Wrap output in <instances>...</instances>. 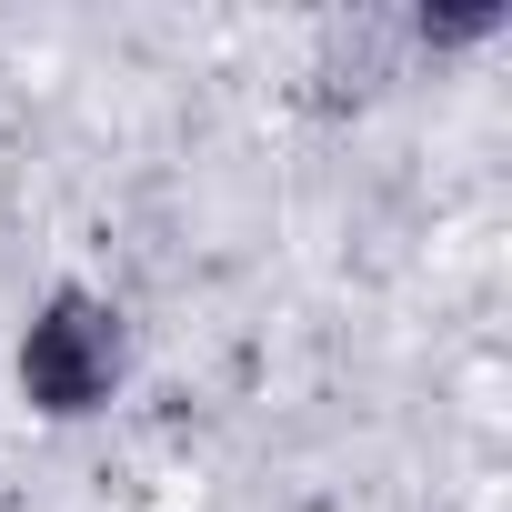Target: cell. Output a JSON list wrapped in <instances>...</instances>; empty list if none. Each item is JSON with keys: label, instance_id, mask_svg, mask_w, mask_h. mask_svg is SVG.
Wrapping results in <instances>:
<instances>
[{"label": "cell", "instance_id": "6da1fadb", "mask_svg": "<svg viewBox=\"0 0 512 512\" xmlns=\"http://www.w3.org/2000/svg\"><path fill=\"white\" fill-rule=\"evenodd\" d=\"M11 372H21V402H31L41 422H91V412H111L121 382H131V322H121V302L91 292V282L41 292L31 322H21Z\"/></svg>", "mask_w": 512, "mask_h": 512}, {"label": "cell", "instance_id": "7a4b0ae2", "mask_svg": "<svg viewBox=\"0 0 512 512\" xmlns=\"http://www.w3.org/2000/svg\"><path fill=\"white\" fill-rule=\"evenodd\" d=\"M502 31V0H482V11H412V41L422 51H472Z\"/></svg>", "mask_w": 512, "mask_h": 512}]
</instances>
